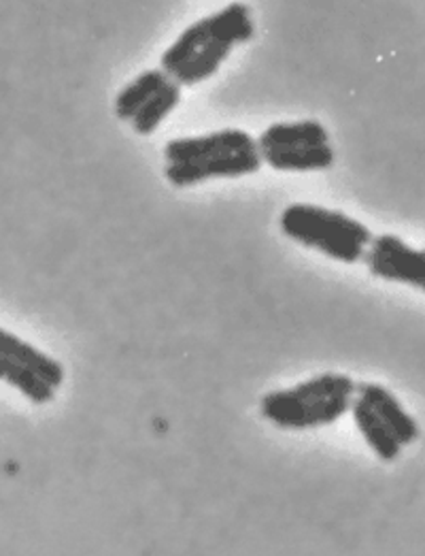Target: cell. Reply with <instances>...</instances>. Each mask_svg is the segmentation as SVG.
<instances>
[{
    "label": "cell",
    "instance_id": "4fadbf2b",
    "mask_svg": "<svg viewBox=\"0 0 425 556\" xmlns=\"http://www.w3.org/2000/svg\"><path fill=\"white\" fill-rule=\"evenodd\" d=\"M181 103V86L175 79H168L158 92L145 103V108L132 117V128L141 137H150L159 128V124L177 110Z\"/></svg>",
    "mask_w": 425,
    "mask_h": 556
},
{
    "label": "cell",
    "instance_id": "277c9868",
    "mask_svg": "<svg viewBox=\"0 0 425 556\" xmlns=\"http://www.w3.org/2000/svg\"><path fill=\"white\" fill-rule=\"evenodd\" d=\"M64 378L60 361L0 327V382L13 387L30 403L46 405L55 399Z\"/></svg>",
    "mask_w": 425,
    "mask_h": 556
},
{
    "label": "cell",
    "instance_id": "7a4b0ae2",
    "mask_svg": "<svg viewBox=\"0 0 425 556\" xmlns=\"http://www.w3.org/2000/svg\"><path fill=\"white\" fill-rule=\"evenodd\" d=\"M358 384L345 374H319L292 389L262 396L260 412L283 431H313L338 422L356 399Z\"/></svg>",
    "mask_w": 425,
    "mask_h": 556
},
{
    "label": "cell",
    "instance_id": "6da1fadb",
    "mask_svg": "<svg viewBox=\"0 0 425 556\" xmlns=\"http://www.w3.org/2000/svg\"><path fill=\"white\" fill-rule=\"evenodd\" d=\"M254 35L252 9L245 2H230L188 26L162 54L159 68L181 88H194L211 79L232 50Z\"/></svg>",
    "mask_w": 425,
    "mask_h": 556
},
{
    "label": "cell",
    "instance_id": "ba28073f",
    "mask_svg": "<svg viewBox=\"0 0 425 556\" xmlns=\"http://www.w3.org/2000/svg\"><path fill=\"white\" fill-rule=\"evenodd\" d=\"M356 394H360L371 405L402 447L420 440L417 420L402 407V403L398 401V396L391 390H387L381 384L362 382V384H358Z\"/></svg>",
    "mask_w": 425,
    "mask_h": 556
},
{
    "label": "cell",
    "instance_id": "52a82bcc",
    "mask_svg": "<svg viewBox=\"0 0 425 556\" xmlns=\"http://www.w3.org/2000/svg\"><path fill=\"white\" fill-rule=\"evenodd\" d=\"M265 165L260 148L258 150H247V152H236V154H226L217 159H207L198 163H177V165H166L164 167V177L168 184L175 188H190L205 184L209 179H234L243 175H254Z\"/></svg>",
    "mask_w": 425,
    "mask_h": 556
},
{
    "label": "cell",
    "instance_id": "30bf717a",
    "mask_svg": "<svg viewBox=\"0 0 425 556\" xmlns=\"http://www.w3.org/2000/svg\"><path fill=\"white\" fill-rule=\"evenodd\" d=\"M330 135L318 119L300 122H274L258 137V148H307V146H325Z\"/></svg>",
    "mask_w": 425,
    "mask_h": 556
},
{
    "label": "cell",
    "instance_id": "8992f818",
    "mask_svg": "<svg viewBox=\"0 0 425 556\" xmlns=\"http://www.w3.org/2000/svg\"><path fill=\"white\" fill-rule=\"evenodd\" d=\"M247 150H258V139H254L247 130H241V128H223L209 135L181 137V139L168 141L164 146V161L166 165L198 163V161L247 152Z\"/></svg>",
    "mask_w": 425,
    "mask_h": 556
},
{
    "label": "cell",
    "instance_id": "7c38bea8",
    "mask_svg": "<svg viewBox=\"0 0 425 556\" xmlns=\"http://www.w3.org/2000/svg\"><path fill=\"white\" fill-rule=\"evenodd\" d=\"M170 77L162 68L143 71L130 84H126L115 97V115L121 122H132V117L145 108V103L158 92Z\"/></svg>",
    "mask_w": 425,
    "mask_h": 556
},
{
    "label": "cell",
    "instance_id": "9c48e42d",
    "mask_svg": "<svg viewBox=\"0 0 425 556\" xmlns=\"http://www.w3.org/2000/svg\"><path fill=\"white\" fill-rule=\"evenodd\" d=\"M265 165L281 173H315L332 167L336 156L330 143L307 148H270L260 150Z\"/></svg>",
    "mask_w": 425,
    "mask_h": 556
},
{
    "label": "cell",
    "instance_id": "3957f363",
    "mask_svg": "<svg viewBox=\"0 0 425 556\" xmlns=\"http://www.w3.org/2000/svg\"><path fill=\"white\" fill-rule=\"evenodd\" d=\"M279 224L287 239L345 265L364 261L374 239L366 224L343 212L311 203H294L285 207Z\"/></svg>",
    "mask_w": 425,
    "mask_h": 556
},
{
    "label": "cell",
    "instance_id": "8fae6325",
    "mask_svg": "<svg viewBox=\"0 0 425 556\" xmlns=\"http://www.w3.org/2000/svg\"><path fill=\"white\" fill-rule=\"evenodd\" d=\"M351 416H353V422L360 429L362 438L366 440V444L371 445L372 452L383 463H394L400 456L402 445L360 394H356V399L351 403Z\"/></svg>",
    "mask_w": 425,
    "mask_h": 556
},
{
    "label": "cell",
    "instance_id": "5b68a950",
    "mask_svg": "<svg viewBox=\"0 0 425 556\" xmlns=\"http://www.w3.org/2000/svg\"><path fill=\"white\" fill-rule=\"evenodd\" d=\"M364 263L374 278L407 283L425 292V250H415L396 235L372 239Z\"/></svg>",
    "mask_w": 425,
    "mask_h": 556
}]
</instances>
